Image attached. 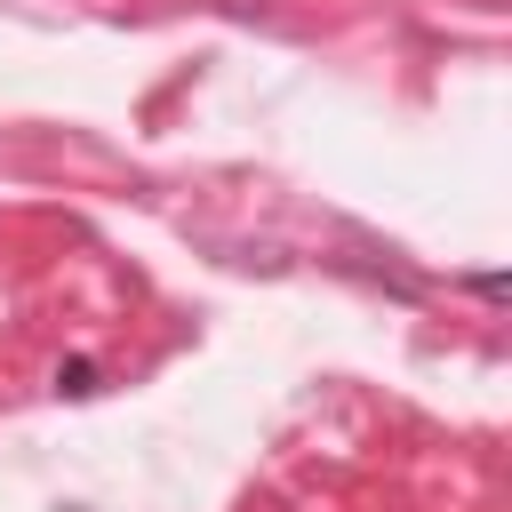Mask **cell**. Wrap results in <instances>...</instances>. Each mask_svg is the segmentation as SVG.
Here are the masks:
<instances>
[{
	"instance_id": "1",
	"label": "cell",
	"mask_w": 512,
	"mask_h": 512,
	"mask_svg": "<svg viewBox=\"0 0 512 512\" xmlns=\"http://www.w3.org/2000/svg\"><path fill=\"white\" fill-rule=\"evenodd\" d=\"M56 392L88 400V392H96V360H64V368H56Z\"/></svg>"
}]
</instances>
